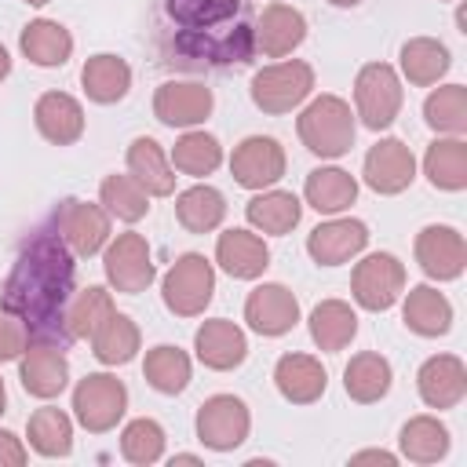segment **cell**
<instances>
[{
    "mask_svg": "<svg viewBox=\"0 0 467 467\" xmlns=\"http://www.w3.org/2000/svg\"><path fill=\"white\" fill-rule=\"evenodd\" d=\"M77 255L55 230H36L22 241L7 277H4V310L15 314L29 336L51 339L62 332L66 306L73 299ZM66 336V332H62Z\"/></svg>",
    "mask_w": 467,
    "mask_h": 467,
    "instance_id": "6da1fadb",
    "label": "cell"
},
{
    "mask_svg": "<svg viewBox=\"0 0 467 467\" xmlns=\"http://www.w3.org/2000/svg\"><path fill=\"white\" fill-rule=\"evenodd\" d=\"M244 0H168L179 44L204 62H248L252 29L241 22Z\"/></svg>",
    "mask_w": 467,
    "mask_h": 467,
    "instance_id": "7a4b0ae2",
    "label": "cell"
},
{
    "mask_svg": "<svg viewBox=\"0 0 467 467\" xmlns=\"http://www.w3.org/2000/svg\"><path fill=\"white\" fill-rule=\"evenodd\" d=\"M296 131H299V142L314 157L336 161V157L350 153L354 135H358V117H354V109H350L347 99H339V95H317L299 113Z\"/></svg>",
    "mask_w": 467,
    "mask_h": 467,
    "instance_id": "3957f363",
    "label": "cell"
},
{
    "mask_svg": "<svg viewBox=\"0 0 467 467\" xmlns=\"http://www.w3.org/2000/svg\"><path fill=\"white\" fill-rule=\"evenodd\" d=\"M405 88L394 66L387 62H365L354 77V117H361L365 128L383 131L401 113Z\"/></svg>",
    "mask_w": 467,
    "mask_h": 467,
    "instance_id": "277c9868",
    "label": "cell"
},
{
    "mask_svg": "<svg viewBox=\"0 0 467 467\" xmlns=\"http://www.w3.org/2000/svg\"><path fill=\"white\" fill-rule=\"evenodd\" d=\"M252 102L270 113V117H281V113H292L296 106H303L314 91V66L303 62V58H285V62H274V66H263L255 77H252Z\"/></svg>",
    "mask_w": 467,
    "mask_h": 467,
    "instance_id": "5b68a950",
    "label": "cell"
},
{
    "mask_svg": "<svg viewBox=\"0 0 467 467\" xmlns=\"http://www.w3.org/2000/svg\"><path fill=\"white\" fill-rule=\"evenodd\" d=\"M164 306L175 317H197L215 296V266L201 252H182L161 277Z\"/></svg>",
    "mask_w": 467,
    "mask_h": 467,
    "instance_id": "8992f818",
    "label": "cell"
},
{
    "mask_svg": "<svg viewBox=\"0 0 467 467\" xmlns=\"http://www.w3.org/2000/svg\"><path fill=\"white\" fill-rule=\"evenodd\" d=\"M128 412V387L109 372H88L73 387V416L84 431L106 434Z\"/></svg>",
    "mask_w": 467,
    "mask_h": 467,
    "instance_id": "52a82bcc",
    "label": "cell"
},
{
    "mask_svg": "<svg viewBox=\"0 0 467 467\" xmlns=\"http://www.w3.org/2000/svg\"><path fill=\"white\" fill-rule=\"evenodd\" d=\"M405 292V263L390 252H372L361 263H354L350 274V296L361 310H390Z\"/></svg>",
    "mask_w": 467,
    "mask_h": 467,
    "instance_id": "ba28073f",
    "label": "cell"
},
{
    "mask_svg": "<svg viewBox=\"0 0 467 467\" xmlns=\"http://www.w3.org/2000/svg\"><path fill=\"white\" fill-rule=\"evenodd\" d=\"M102 270H106V281L113 292H124V296H139L153 285L157 277V266H153V252L146 244L142 234L128 230V234H117L109 244H106V255H102Z\"/></svg>",
    "mask_w": 467,
    "mask_h": 467,
    "instance_id": "9c48e42d",
    "label": "cell"
},
{
    "mask_svg": "<svg viewBox=\"0 0 467 467\" xmlns=\"http://www.w3.org/2000/svg\"><path fill=\"white\" fill-rule=\"evenodd\" d=\"M193 427H197V438H201L204 449L230 452V449H237L248 438L252 412H248V405L237 394H212V398L201 401Z\"/></svg>",
    "mask_w": 467,
    "mask_h": 467,
    "instance_id": "30bf717a",
    "label": "cell"
},
{
    "mask_svg": "<svg viewBox=\"0 0 467 467\" xmlns=\"http://www.w3.org/2000/svg\"><path fill=\"white\" fill-rule=\"evenodd\" d=\"M55 234L66 241L73 255L91 259L109 244V212L102 204L66 197L55 212Z\"/></svg>",
    "mask_w": 467,
    "mask_h": 467,
    "instance_id": "8fae6325",
    "label": "cell"
},
{
    "mask_svg": "<svg viewBox=\"0 0 467 467\" xmlns=\"http://www.w3.org/2000/svg\"><path fill=\"white\" fill-rule=\"evenodd\" d=\"M230 175L244 190H270L285 175V146L274 135H248L230 153Z\"/></svg>",
    "mask_w": 467,
    "mask_h": 467,
    "instance_id": "7c38bea8",
    "label": "cell"
},
{
    "mask_svg": "<svg viewBox=\"0 0 467 467\" xmlns=\"http://www.w3.org/2000/svg\"><path fill=\"white\" fill-rule=\"evenodd\" d=\"M416 263L420 270L431 277V281H456L467 266V244H463V234L456 226H441V223H431L416 234Z\"/></svg>",
    "mask_w": 467,
    "mask_h": 467,
    "instance_id": "4fadbf2b",
    "label": "cell"
},
{
    "mask_svg": "<svg viewBox=\"0 0 467 467\" xmlns=\"http://www.w3.org/2000/svg\"><path fill=\"white\" fill-rule=\"evenodd\" d=\"M212 106H215L212 88L197 80H164L153 91V117L168 128H197L208 120Z\"/></svg>",
    "mask_w": 467,
    "mask_h": 467,
    "instance_id": "5bb4252c",
    "label": "cell"
},
{
    "mask_svg": "<svg viewBox=\"0 0 467 467\" xmlns=\"http://www.w3.org/2000/svg\"><path fill=\"white\" fill-rule=\"evenodd\" d=\"M361 175H365V186L368 190H376L383 197H394V193H401V190L412 186V179H416V157H412V150L401 139L390 135V139H379L365 153Z\"/></svg>",
    "mask_w": 467,
    "mask_h": 467,
    "instance_id": "9a60e30c",
    "label": "cell"
},
{
    "mask_svg": "<svg viewBox=\"0 0 467 467\" xmlns=\"http://www.w3.org/2000/svg\"><path fill=\"white\" fill-rule=\"evenodd\" d=\"M244 321L259 336H285L299 321V299L277 281H263L244 299Z\"/></svg>",
    "mask_w": 467,
    "mask_h": 467,
    "instance_id": "2e32d148",
    "label": "cell"
},
{
    "mask_svg": "<svg viewBox=\"0 0 467 467\" xmlns=\"http://www.w3.org/2000/svg\"><path fill=\"white\" fill-rule=\"evenodd\" d=\"M18 379L26 387V394L40 398V401H51L66 390L69 383V361L66 354L47 343V339H36V343H26L22 358H18Z\"/></svg>",
    "mask_w": 467,
    "mask_h": 467,
    "instance_id": "e0dca14e",
    "label": "cell"
},
{
    "mask_svg": "<svg viewBox=\"0 0 467 467\" xmlns=\"http://www.w3.org/2000/svg\"><path fill=\"white\" fill-rule=\"evenodd\" d=\"M368 244V226L361 219H328V223H317L306 237V252L317 266H339V263H350L354 255H361Z\"/></svg>",
    "mask_w": 467,
    "mask_h": 467,
    "instance_id": "ac0fdd59",
    "label": "cell"
},
{
    "mask_svg": "<svg viewBox=\"0 0 467 467\" xmlns=\"http://www.w3.org/2000/svg\"><path fill=\"white\" fill-rule=\"evenodd\" d=\"M416 390L427 409H456L467 394V365L456 354H434L420 365Z\"/></svg>",
    "mask_w": 467,
    "mask_h": 467,
    "instance_id": "d6986e66",
    "label": "cell"
},
{
    "mask_svg": "<svg viewBox=\"0 0 467 467\" xmlns=\"http://www.w3.org/2000/svg\"><path fill=\"white\" fill-rule=\"evenodd\" d=\"M252 40L266 58H285L306 40V18L292 4H270L263 7Z\"/></svg>",
    "mask_w": 467,
    "mask_h": 467,
    "instance_id": "ffe728a7",
    "label": "cell"
},
{
    "mask_svg": "<svg viewBox=\"0 0 467 467\" xmlns=\"http://www.w3.org/2000/svg\"><path fill=\"white\" fill-rule=\"evenodd\" d=\"M215 263L237 277V281H255L263 277V270L270 266V248L266 241L255 234V230H223L219 241H215Z\"/></svg>",
    "mask_w": 467,
    "mask_h": 467,
    "instance_id": "44dd1931",
    "label": "cell"
},
{
    "mask_svg": "<svg viewBox=\"0 0 467 467\" xmlns=\"http://www.w3.org/2000/svg\"><path fill=\"white\" fill-rule=\"evenodd\" d=\"M193 350H197V361L204 368L230 372V368H237L248 358V339H244V332L234 321L212 317V321H204L193 332Z\"/></svg>",
    "mask_w": 467,
    "mask_h": 467,
    "instance_id": "7402d4cb",
    "label": "cell"
},
{
    "mask_svg": "<svg viewBox=\"0 0 467 467\" xmlns=\"http://www.w3.org/2000/svg\"><path fill=\"white\" fill-rule=\"evenodd\" d=\"M274 387L292 405H314L328 387V372L310 354H281L274 365Z\"/></svg>",
    "mask_w": 467,
    "mask_h": 467,
    "instance_id": "603a6c76",
    "label": "cell"
},
{
    "mask_svg": "<svg viewBox=\"0 0 467 467\" xmlns=\"http://www.w3.org/2000/svg\"><path fill=\"white\" fill-rule=\"evenodd\" d=\"M36 131L55 146H73L84 135V106L66 91H44L33 106Z\"/></svg>",
    "mask_w": 467,
    "mask_h": 467,
    "instance_id": "cb8c5ba5",
    "label": "cell"
},
{
    "mask_svg": "<svg viewBox=\"0 0 467 467\" xmlns=\"http://www.w3.org/2000/svg\"><path fill=\"white\" fill-rule=\"evenodd\" d=\"M128 175L150 193V197H171L175 193V168L164 157L161 142L150 135L131 139L128 146Z\"/></svg>",
    "mask_w": 467,
    "mask_h": 467,
    "instance_id": "d4e9b609",
    "label": "cell"
},
{
    "mask_svg": "<svg viewBox=\"0 0 467 467\" xmlns=\"http://www.w3.org/2000/svg\"><path fill=\"white\" fill-rule=\"evenodd\" d=\"M244 219L255 234H270V237H281V234H292L303 219V201L292 193V190H263L255 193L248 204H244Z\"/></svg>",
    "mask_w": 467,
    "mask_h": 467,
    "instance_id": "484cf974",
    "label": "cell"
},
{
    "mask_svg": "<svg viewBox=\"0 0 467 467\" xmlns=\"http://www.w3.org/2000/svg\"><path fill=\"white\" fill-rule=\"evenodd\" d=\"M401 321L409 332L416 336H445L452 328V303L434 288V285H416L405 292V306H401Z\"/></svg>",
    "mask_w": 467,
    "mask_h": 467,
    "instance_id": "4316f807",
    "label": "cell"
},
{
    "mask_svg": "<svg viewBox=\"0 0 467 467\" xmlns=\"http://www.w3.org/2000/svg\"><path fill=\"white\" fill-rule=\"evenodd\" d=\"M18 47H22V55H26L33 66L55 69V66H66V62H69V55H73V36H69V29H66L62 22H55V18H33V22L22 29Z\"/></svg>",
    "mask_w": 467,
    "mask_h": 467,
    "instance_id": "83f0119b",
    "label": "cell"
},
{
    "mask_svg": "<svg viewBox=\"0 0 467 467\" xmlns=\"http://www.w3.org/2000/svg\"><path fill=\"white\" fill-rule=\"evenodd\" d=\"M80 84H84V95L99 106H113L128 95L131 88V66L120 58V55H91L80 69Z\"/></svg>",
    "mask_w": 467,
    "mask_h": 467,
    "instance_id": "f1b7e54d",
    "label": "cell"
},
{
    "mask_svg": "<svg viewBox=\"0 0 467 467\" xmlns=\"http://www.w3.org/2000/svg\"><path fill=\"white\" fill-rule=\"evenodd\" d=\"M423 175L434 190H449V193L467 190V142L460 135L434 139L423 153Z\"/></svg>",
    "mask_w": 467,
    "mask_h": 467,
    "instance_id": "f546056e",
    "label": "cell"
},
{
    "mask_svg": "<svg viewBox=\"0 0 467 467\" xmlns=\"http://www.w3.org/2000/svg\"><path fill=\"white\" fill-rule=\"evenodd\" d=\"M303 201L317 215H339L358 201V179L343 168H314L303 182Z\"/></svg>",
    "mask_w": 467,
    "mask_h": 467,
    "instance_id": "4dcf8cb0",
    "label": "cell"
},
{
    "mask_svg": "<svg viewBox=\"0 0 467 467\" xmlns=\"http://www.w3.org/2000/svg\"><path fill=\"white\" fill-rule=\"evenodd\" d=\"M390 379H394V368L383 354L376 350H361L347 361L343 368V390L358 401V405H372L379 398H387L390 390Z\"/></svg>",
    "mask_w": 467,
    "mask_h": 467,
    "instance_id": "1f68e13d",
    "label": "cell"
},
{
    "mask_svg": "<svg viewBox=\"0 0 467 467\" xmlns=\"http://www.w3.org/2000/svg\"><path fill=\"white\" fill-rule=\"evenodd\" d=\"M398 66H401V73H405L409 84L431 88V84H438L449 73L452 58H449V47L441 40H434V36H412V40L401 44Z\"/></svg>",
    "mask_w": 467,
    "mask_h": 467,
    "instance_id": "d6a6232c",
    "label": "cell"
},
{
    "mask_svg": "<svg viewBox=\"0 0 467 467\" xmlns=\"http://www.w3.org/2000/svg\"><path fill=\"white\" fill-rule=\"evenodd\" d=\"M310 339L317 350H343L350 347V339L358 336V314L350 303L343 299H321L314 310H310Z\"/></svg>",
    "mask_w": 467,
    "mask_h": 467,
    "instance_id": "836d02e7",
    "label": "cell"
},
{
    "mask_svg": "<svg viewBox=\"0 0 467 467\" xmlns=\"http://www.w3.org/2000/svg\"><path fill=\"white\" fill-rule=\"evenodd\" d=\"M175 219L190 234H212L226 219V197L215 186L197 182V186H190L175 197Z\"/></svg>",
    "mask_w": 467,
    "mask_h": 467,
    "instance_id": "e575fe53",
    "label": "cell"
},
{
    "mask_svg": "<svg viewBox=\"0 0 467 467\" xmlns=\"http://www.w3.org/2000/svg\"><path fill=\"white\" fill-rule=\"evenodd\" d=\"M139 343H142L139 325H135L128 314L113 310V314L95 328V336H91V354H95L102 365L117 368V365H128V361L139 354Z\"/></svg>",
    "mask_w": 467,
    "mask_h": 467,
    "instance_id": "d590c367",
    "label": "cell"
},
{
    "mask_svg": "<svg viewBox=\"0 0 467 467\" xmlns=\"http://www.w3.org/2000/svg\"><path fill=\"white\" fill-rule=\"evenodd\" d=\"M113 296L102 288V285H88L80 292H73L69 306H66V321H62V332L66 339H91L95 328L113 314Z\"/></svg>",
    "mask_w": 467,
    "mask_h": 467,
    "instance_id": "8d00e7d4",
    "label": "cell"
},
{
    "mask_svg": "<svg viewBox=\"0 0 467 467\" xmlns=\"http://www.w3.org/2000/svg\"><path fill=\"white\" fill-rule=\"evenodd\" d=\"M142 376L146 383L157 390V394H182L190 387V376H193V365H190V354L171 347V343H161L153 350H146V361H142Z\"/></svg>",
    "mask_w": 467,
    "mask_h": 467,
    "instance_id": "74e56055",
    "label": "cell"
},
{
    "mask_svg": "<svg viewBox=\"0 0 467 467\" xmlns=\"http://www.w3.org/2000/svg\"><path fill=\"white\" fill-rule=\"evenodd\" d=\"M401 456L412 463H438L449 452V427L438 416H412L398 434Z\"/></svg>",
    "mask_w": 467,
    "mask_h": 467,
    "instance_id": "f35d334b",
    "label": "cell"
},
{
    "mask_svg": "<svg viewBox=\"0 0 467 467\" xmlns=\"http://www.w3.org/2000/svg\"><path fill=\"white\" fill-rule=\"evenodd\" d=\"M26 434H29V445L47 460H58V456L73 452V420L55 405L36 409L26 423Z\"/></svg>",
    "mask_w": 467,
    "mask_h": 467,
    "instance_id": "ab89813d",
    "label": "cell"
},
{
    "mask_svg": "<svg viewBox=\"0 0 467 467\" xmlns=\"http://www.w3.org/2000/svg\"><path fill=\"white\" fill-rule=\"evenodd\" d=\"M168 161H171L175 171L201 179V175H212V171L223 164V146H219L215 135L190 128V131L179 135V142L171 146V157H168Z\"/></svg>",
    "mask_w": 467,
    "mask_h": 467,
    "instance_id": "60d3db41",
    "label": "cell"
},
{
    "mask_svg": "<svg viewBox=\"0 0 467 467\" xmlns=\"http://www.w3.org/2000/svg\"><path fill=\"white\" fill-rule=\"evenodd\" d=\"M423 120L438 135H463L467 131V88L463 84L434 88L423 102Z\"/></svg>",
    "mask_w": 467,
    "mask_h": 467,
    "instance_id": "b9f144b4",
    "label": "cell"
},
{
    "mask_svg": "<svg viewBox=\"0 0 467 467\" xmlns=\"http://www.w3.org/2000/svg\"><path fill=\"white\" fill-rule=\"evenodd\" d=\"M99 204L113 215V219H120V223H139V219H146V212H150V193L131 179V175H106L102 179V186H99Z\"/></svg>",
    "mask_w": 467,
    "mask_h": 467,
    "instance_id": "7bdbcfd3",
    "label": "cell"
},
{
    "mask_svg": "<svg viewBox=\"0 0 467 467\" xmlns=\"http://www.w3.org/2000/svg\"><path fill=\"white\" fill-rule=\"evenodd\" d=\"M120 456L128 463H139V467H150L164 456V427L150 416H139L131 420L124 431H120Z\"/></svg>",
    "mask_w": 467,
    "mask_h": 467,
    "instance_id": "ee69618b",
    "label": "cell"
},
{
    "mask_svg": "<svg viewBox=\"0 0 467 467\" xmlns=\"http://www.w3.org/2000/svg\"><path fill=\"white\" fill-rule=\"evenodd\" d=\"M26 343H29V332H26V325H22L15 314L0 310V365H4V361H15V358H22Z\"/></svg>",
    "mask_w": 467,
    "mask_h": 467,
    "instance_id": "f6af8a7d",
    "label": "cell"
},
{
    "mask_svg": "<svg viewBox=\"0 0 467 467\" xmlns=\"http://www.w3.org/2000/svg\"><path fill=\"white\" fill-rule=\"evenodd\" d=\"M29 460V449L11 431H0V467H22Z\"/></svg>",
    "mask_w": 467,
    "mask_h": 467,
    "instance_id": "bcb514c9",
    "label": "cell"
},
{
    "mask_svg": "<svg viewBox=\"0 0 467 467\" xmlns=\"http://www.w3.org/2000/svg\"><path fill=\"white\" fill-rule=\"evenodd\" d=\"M350 460H354V463L376 460V463H387V467H394V463H398V456H390V452H383V449H365V452H354Z\"/></svg>",
    "mask_w": 467,
    "mask_h": 467,
    "instance_id": "7dc6e473",
    "label": "cell"
},
{
    "mask_svg": "<svg viewBox=\"0 0 467 467\" xmlns=\"http://www.w3.org/2000/svg\"><path fill=\"white\" fill-rule=\"evenodd\" d=\"M7 73H11V55H7V47L0 44V80H4Z\"/></svg>",
    "mask_w": 467,
    "mask_h": 467,
    "instance_id": "c3c4849f",
    "label": "cell"
},
{
    "mask_svg": "<svg viewBox=\"0 0 467 467\" xmlns=\"http://www.w3.org/2000/svg\"><path fill=\"white\" fill-rule=\"evenodd\" d=\"M175 463H201V460L190 456V452H179V456H171V467H175Z\"/></svg>",
    "mask_w": 467,
    "mask_h": 467,
    "instance_id": "681fc988",
    "label": "cell"
},
{
    "mask_svg": "<svg viewBox=\"0 0 467 467\" xmlns=\"http://www.w3.org/2000/svg\"><path fill=\"white\" fill-rule=\"evenodd\" d=\"M328 4H332V7H358L361 0H328Z\"/></svg>",
    "mask_w": 467,
    "mask_h": 467,
    "instance_id": "f907efd6",
    "label": "cell"
},
{
    "mask_svg": "<svg viewBox=\"0 0 467 467\" xmlns=\"http://www.w3.org/2000/svg\"><path fill=\"white\" fill-rule=\"evenodd\" d=\"M4 409H7V387H4V379H0V416H4Z\"/></svg>",
    "mask_w": 467,
    "mask_h": 467,
    "instance_id": "816d5d0a",
    "label": "cell"
},
{
    "mask_svg": "<svg viewBox=\"0 0 467 467\" xmlns=\"http://www.w3.org/2000/svg\"><path fill=\"white\" fill-rule=\"evenodd\" d=\"M29 7H44V4H51V0H26Z\"/></svg>",
    "mask_w": 467,
    "mask_h": 467,
    "instance_id": "f5cc1de1",
    "label": "cell"
}]
</instances>
